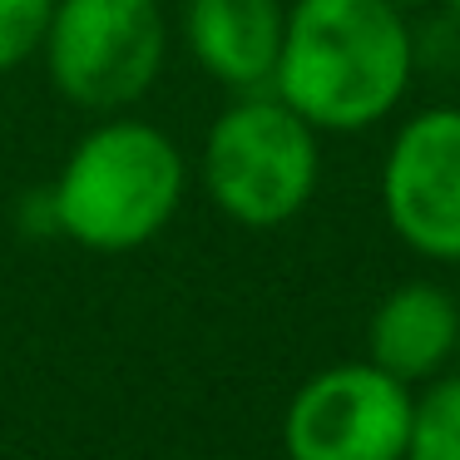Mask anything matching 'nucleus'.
Listing matches in <instances>:
<instances>
[{
    "mask_svg": "<svg viewBox=\"0 0 460 460\" xmlns=\"http://www.w3.org/2000/svg\"><path fill=\"white\" fill-rule=\"evenodd\" d=\"M381 208L411 252L460 262V110L440 104L396 129L381 164Z\"/></svg>",
    "mask_w": 460,
    "mask_h": 460,
    "instance_id": "nucleus-6",
    "label": "nucleus"
},
{
    "mask_svg": "<svg viewBox=\"0 0 460 460\" xmlns=\"http://www.w3.org/2000/svg\"><path fill=\"white\" fill-rule=\"evenodd\" d=\"M460 357V302L416 278L391 288L367 322V361L406 386L436 381Z\"/></svg>",
    "mask_w": 460,
    "mask_h": 460,
    "instance_id": "nucleus-8",
    "label": "nucleus"
},
{
    "mask_svg": "<svg viewBox=\"0 0 460 460\" xmlns=\"http://www.w3.org/2000/svg\"><path fill=\"white\" fill-rule=\"evenodd\" d=\"M189 189L183 149L149 119L110 114L94 124L50 183L55 233L104 258L154 243Z\"/></svg>",
    "mask_w": 460,
    "mask_h": 460,
    "instance_id": "nucleus-2",
    "label": "nucleus"
},
{
    "mask_svg": "<svg viewBox=\"0 0 460 460\" xmlns=\"http://www.w3.org/2000/svg\"><path fill=\"white\" fill-rule=\"evenodd\" d=\"M55 0H0V75L21 70L40 55Z\"/></svg>",
    "mask_w": 460,
    "mask_h": 460,
    "instance_id": "nucleus-10",
    "label": "nucleus"
},
{
    "mask_svg": "<svg viewBox=\"0 0 460 460\" xmlns=\"http://www.w3.org/2000/svg\"><path fill=\"white\" fill-rule=\"evenodd\" d=\"M446 5H450V11H456V15H460V0H446Z\"/></svg>",
    "mask_w": 460,
    "mask_h": 460,
    "instance_id": "nucleus-12",
    "label": "nucleus"
},
{
    "mask_svg": "<svg viewBox=\"0 0 460 460\" xmlns=\"http://www.w3.org/2000/svg\"><path fill=\"white\" fill-rule=\"evenodd\" d=\"M288 5L282 0H183V45L228 94L272 90Z\"/></svg>",
    "mask_w": 460,
    "mask_h": 460,
    "instance_id": "nucleus-7",
    "label": "nucleus"
},
{
    "mask_svg": "<svg viewBox=\"0 0 460 460\" xmlns=\"http://www.w3.org/2000/svg\"><path fill=\"white\" fill-rule=\"evenodd\" d=\"M199 179L213 208L238 228H282L317 193V129L272 90L233 94V104L208 124Z\"/></svg>",
    "mask_w": 460,
    "mask_h": 460,
    "instance_id": "nucleus-3",
    "label": "nucleus"
},
{
    "mask_svg": "<svg viewBox=\"0 0 460 460\" xmlns=\"http://www.w3.org/2000/svg\"><path fill=\"white\" fill-rule=\"evenodd\" d=\"M416 386L371 361H337L297 386L282 416L288 460H406Z\"/></svg>",
    "mask_w": 460,
    "mask_h": 460,
    "instance_id": "nucleus-5",
    "label": "nucleus"
},
{
    "mask_svg": "<svg viewBox=\"0 0 460 460\" xmlns=\"http://www.w3.org/2000/svg\"><path fill=\"white\" fill-rule=\"evenodd\" d=\"M386 5H396V11H416V5H426V0H386Z\"/></svg>",
    "mask_w": 460,
    "mask_h": 460,
    "instance_id": "nucleus-11",
    "label": "nucleus"
},
{
    "mask_svg": "<svg viewBox=\"0 0 460 460\" xmlns=\"http://www.w3.org/2000/svg\"><path fill=\"white\" fill-rule=\"evenodd\" d=\"M406 460H460V371H440L416 396Z\"/></svg>",
    "mask_w": 460,
    "mask_h": 460,
    "instance_id": "nucleus-9",
    "label": "nucleus"
},
{
    "mask_svg": "<svg viewBox=\"0 0 460 460\" xmlns=\"http://www.w3.org/2000/svg\"><path fill=\"white\" fill-rule=\"evenodd\" d=\"M40 60L75 110L124 114L164 75L169 15L159 0H55Z\"/></svg>",
    "mask_w": 460,
    "mask_h": 460,
    "instance_id": "nucleus-4",
    "label": "nucleus"
},
{
    "mask_svg": "<svg viewBox=\"0 0 460 460\" xmlns=\"http://www.w3.org/2000/svg\"><path fill=\"white\" fill-rule=\"evenodd\" d=\"M411 70L406 11L386 0H292L272 94L317 134H361L401 104Z\"/></svg>",
    "mask_w": 460,
    "mask_h": 460,
    "instance_id": "nucleus-1",
    "label": "nucleus"
}]
</instances>
